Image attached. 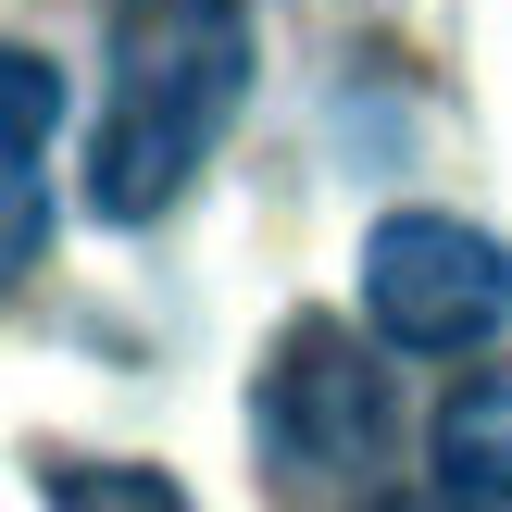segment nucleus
Returning a JSON list of instances; mask_svg holds the SVG:
<instances>
[{
	"mask_svg": "<svg viewBox=\"0 0 512 512\" xmlns=\"http://www.w3.org/2000/svg\"><path fill=\"white\" fill-rule=\"evenodd\" d=\"M238 100H250V13L238 0H138L113 38L100 125H88V213L150 225L225 150Z\"/></svg>",
	"mask_w": 512,
	"mask_h": 512,
	"instance_id": "1",
	"label": "nucleus"
},
{
	"mask_svg": "<svg viewBox=\"0 0 512 512\" xmlns=\"http://www.w3.org/2000/svg\"><path fill=\"white\" fill-rule=\"evenodd\" d=\"M250 438H263V463L288 475V488L350 500V488H375L388 450H400V388H388V363H375L350 325L313 313V325L275 338L263 375H250Z\"/></svg>",
	"mask_w": 512,
	"mask_h": 512,
	"instance_id": "2",
	"label": "nucleus"
},
{
	"mask_svg": "<svg viewBox=\"0 0 512 512\" xmlns=\"http://www.w3.org/2000/svg\"><path fill=\"white\" fill-rule=\"evenodd\" d=\"M363 325L388 350H425V363H463L512 325V250L463 213H388L363 238Z\"/></svg>",
	"mask_w": 512,
	"mask_h": 512,
	"instance_id": "3",
	"label": "nucleus"
},
{
	"mask_svg": "<svg viewBox=\"0 0 512 512\" xmlns=\"http://www.w3.org/2000/svg\"><path fill=\"white\" fill-rule=\"evenodd\" d=\"M425 463H438V512H512V363L463 375L438 400Z\"/></svg>",
	"mask_w": 512,
	"mask_h": 512,
	"instance_id": "4",
	"label": "nucleus"
},
{
	"mask_svg": "<svg viewBox=\"0 0 512 512\" xmlns=\"http://www.w3.org/2000/svg\"><path fill=\"white\" fill-rule=\"evenodd\" d=\"M50 100H63V63L50 50H13L0 63V138H13V225H0V263L38 275L50 250Z\"/></svg>",
	"mask_w": 512,
	"mask_h": 512,
	"instance_id": "5",
	"label": "nucleus"
},
{
	"mask_svg": "<svg viewBox=\"0 0 512 512\" xmlns=\"http://www.w3.org/2000/svg\"><path fill=\"white\" fill-rule=\"evenodd\" d=\"M50 512H188V488L138 475V463H63L50 475Z\"/></svg>",
	"mask_w": 512,
	"mask_h": 512,
	"instance_id": "6",
	"label": "nucleus"
}]
</instances>
